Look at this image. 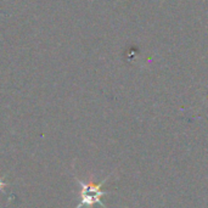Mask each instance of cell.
I'll return each instance as SVG.
<instances>
[{"label": "cell", "instance_id": "1", "mask_svg": "<svg viewBox=\"0 0 208 208\" xmlns=\"http://www.w3.org/2000/svg\"><path fill=\"white\" fill-rule=\"evenodd\" d=\"M77 183L82 186V192H81V203L76 208H82L84 206H91L94 203H100L102 207H105L101 202V196H104L106 192L101 190V186L105 183L101 181L100 184H93V183H83L82 180L77 179Z\"/></svg>", "mask_w": 208, "mask_h": 208}]
</instances>
